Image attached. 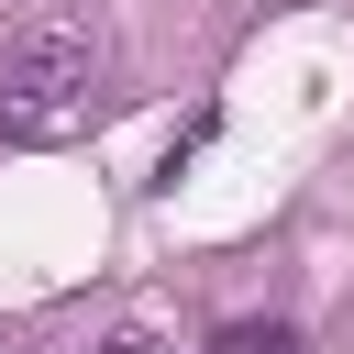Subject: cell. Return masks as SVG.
<instances>
[{
  "instance_id": "cell-2",
  "label": "cell",
  "mask_w": 354,
  "mask_h": 354,
  "mask_svg": "<svg viewBox=\"0 0 354 354\" xmlns=\"http://www.w3.org/2000/svg\"><path fill=\"white\" fill-rule=\"evenodd\" d=\"M210 354H310V343H299L288 321H221V343H210Z\"/></svg>"
},
{
  "instance_id": "cell-3",
  "label": "cell",
  "mask_w": 354,
  "mask_h": 354,
  "mask_svg": "<svg viewBox=\"0 0 354 354\" xmlns=\"http://www.w3.org/2000/svg\"><path fill=\"white\" fill-rule=\"evenodd\" d=\"M88 354H166V332H155V321H111Z\"/></svg>"
},
{
  "instance_id": "cell-1",
  "label": "cell",
  "mask_w": 354,
  "mask_h": 354,
  "mask_svg": "<svg viewBox=\"0 0 354 354\" xmlns=\"http://www.w3.org/2000/svg\"><path fill=\"white\" fill-rule=\"evenodd\" d=\"M111 44L88 22H22L11 55H0V144H55L88 122V88H100Z\"/></svg>"
}]
</instances>
